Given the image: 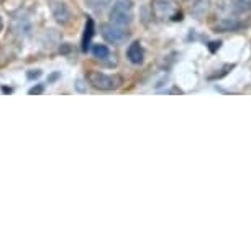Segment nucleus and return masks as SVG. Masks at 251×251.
<instances>
[{"label": "nucleus", "instance_id": "nucleus-11", "mask_svg": "<svg viewBox=\"0 0 251 251\" xmlns=\"http://www.w3.org/2000/svg\"><path fill=\"white\" fill-rule=\"evenodd\" d=\"M92 54H94V58H97V59H107V58H110V51H108V48L105 45H96L92 48Z\"/></svg>", "mask_w": 251, "mask_h": 251}, {"label": "nucleus", "instance_id": "nucleus-9", "mask_svg": "<svg viewBox=\"0 0 251 251\" xmlns=\"http://www.w3.org/2000/svg\"><path fill=\"white\" fill-rule=\"evenodd\" d=\"M208 5H210V0H194L191 13L196 18H201L205 15V12L208 10Z\"/></svg>", "mask_w": 251, "mask_h": 251}, {"label": "nucleus", "instance_id": "nucleus-6", "mask_svg": "<svg viewBox=\"0 0 251 251\" xmlns=\"http://www.w3.org/2000/svg\"><path fill=\"white\" fill-rule=\"evenodd\" d=\"M245 23L238 20V18H222V20L215 25V30L217 31H222V33H228V31H238Z\"/></svg>", "mask_w": 251, "mask_h": 251}, {"label": "nucleus", "instance_id": "nucleus-7", "mask_svg": "<svg viewBox=\"0 0 251 251\" xmlns=\"http://www.w3.org/2000/svg\"><path fill=\"white\" fill-rule=\"evenodd\" d=\"M12 30L20 36H26L31 31V23L26 17H17L12 22Z\"/></svg>", "mask_w": 251, "mask_h": 251}, {"label": "nucleus", "instance_id": "nucleus-15", "mask_svg": "<svg viewBox=\"0 0 251 251\" xmlns=\"http://www.w3.org/2000/svg\"><path fill=\"white\" fill-rule=\"evenodd\" d=\"M41 91H43V86H40V87H33V89H30V94H40Z\"/></svg>", "mask_w": 251, "mask_h": 251}, {"label": "nucleus", "instance_id": "nucleus-2", "mask_svg": "<svg viewBox=\"0 0 251 251\" xmlns=\"http://www.w3.org/2000/svg\"><path fill=\"white\" fill-rule=\"evenodd\" d=\"M110 20L115 25L126 26L133 20V2L131 0H117L112 5Z\"/></svg>", "mask_w": 251, "mask_h": 251}, {"label": "nucleus", "instance_id": "nucleus-8", "mask_svg": "<svg viewBox=\"0 0 251 251\" xmlns=\"http://www.w3.org/2000/svg\"><path fill=\"white\" fill-rule=\"evenodd\" d=\"M126 58L131 64H140L143 61V48H141L140 41H133L128 50H126Z\"/></svg>", "mask_w": 251, "mask_h": 251}, {"label": "nucleus", "instance_id": "nucleus-5", "mask_svg": "<svg viewBox=\"0 0 251 251\" xmlns=\"http://www.w3.org/2000/svg\"><path fill=\"white\" fill-rule=\"evenodd\" d=\"M50 8L51 13H53L54 20L61 23V25H68L73 18V13H71V8L63 2H50Z\"/></svg>", "mask_w": 251, "mask_h": 251}, {"label": "nucleus", "instance_id": "nucleus-10", "mask_svg": "<svg viewBox=\"0 0 251 251\" xmlns=\"http://www.w3.org/2000/svg\"><path fill=\"white\" fill-rule=\"evenodd\" d=\"M92 36H94V22H92V18H87L86 28H84V36H82V51L89 50Z\"/></svg>", "mask_w": 251, "mask_h": 251}, {"label": "nucleus", "instance_id": "nucleus-1", "mask_svg": "<svg viewBox=\"0 0 251 251\" xmlns=\"http://www.w3.org/2000/svg\"><path fill=\"white\" fill-rule=\"evenodd\" d=\"M87 80L92 87L99 91H115L123 84V79L117 74H103L100 71H91L87 74Z\"/></svg>", "mask_w": 251, "mask_h": 251}, {"label": "nucleus", "instance_id": "nucleus-14", "mask_svg": "<svg viewBox=\"0 0 251 251\" xmlns=\"http://www.w3.org/2000/svg\"><path fill=\"white\" fill-rule=\"evenodd\" d=\"M75 89H77L79 92H84L86 91V87H84V82L80 79H77V82H75Z\"/></svg>", "mask_w": 251, "mask_h": 251}, {"label": "nucleus", "instance_id": "nucleus-17", "mask_svg": "<svg viewBox=\"0 0 251 251\" xmlns=\"http://www.w3.org/2000/svg\"><path fill=\"white\" fill-rule=\"evenodd\" d=\"M3 28V23H2V18H0V30Z\"/></svg>", "mask_w": 251, "mask_h": 251}, {"label": "nucleus", "instance_id": "nucleus-16", "mask_svg": "<svg viewBox=\"0 0 251 251\" xmlns=\"http://www.w3.org/2000/svg\"><path fill=\"white\" fill-rule=\"evenodd\" d=\"M40 74H41L40 71H36V73H28V77L33 79V77H38V75H40Z\"/></svg>", "mask_w": 251, "mask_h": 251}, {"label": "nucleus", "instance_id": "nucleus-12", "mask_svg": "<svg viewBox=\"0 0 251 251\" xmlns=\"http://www.w3.org/2000/svg\"><path fill=\"white\" fill-rule=\"evenodd\" d=\"M233 8L236 13H248L251 10V0H235Z\"/></svg>", "mask_w": 251, "mask_h": 251}, {"label": "nucleus", "instance_id": "nucleus-13", "mask_svg": "<svg viewBox=\"0 0 251 251\" xmlns=\"http://www.w3.org/2000/svg\"><path fill=\"white\" fill-rule=\"evenodd\" d=\"M113 0H89V3H91L92 8H96V10H103V8H107L108 5H112Z\"/></svg>", "mask_w": 251, "mask_h": 251}, {"label": "nucleus", "instance_id": "nucleus-3", "mask_svg": "<svg viewBox=\"0 0 251 251\" xmlns=\"http://www.w3.org/2000/svg\"><path fill=\"white\" fill-rule=\"evenodd\" d=\"M151 10L158 20H166V18L181 20V13L176 12L177 8L174 0H151Z\"/></svg>", "mask_w": 251, "mask_h": 251}, {"label": "nucleus", "instance_id": "nucleus-4", "mask_svg": "<svg viewBox=\"0 0 251 251\" xmlns=\"http://www.w3.org/2000/svg\"><path fill=\"white\" fill-rule=\"evenodd\" d=\"M102 36L110 45H123L128 40V31L123 30V26L115 23H105L102 25Z\"/></svg>", "mask_w": 251, "mask_h": 251}]
</instances>
